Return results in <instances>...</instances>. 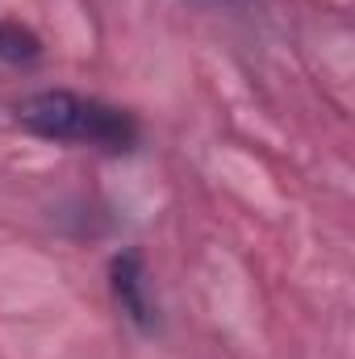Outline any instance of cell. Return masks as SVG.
<instances>
[{
  "mask_svg": "<svg viewBox=\"0 0 355 359\" xmlns=\"http://www.w3.org/2000/svg\"><path fill=\"white\" fill-rule=\"evenodd\" d=\"M17 126L46 138V142H63V147H92L105 155H126L138 147V121L117 109L105 104L96 96H80L67 88H46L25 96L17 109Z\"/></svg>",
  "mask_w": 355,
  "mask_h": 359,
  "instance_id": "1",
  "label": "cell"
},
{
  "mask_svg": "<svg viewBox=\"0 0 355 359\" xmlns=\"http://www.w3.org/2000/svg\"><path fill=\"white\" fill-rule=\"evenodd\" d=\"M109 280H113V297H117L121 313H126L134 326L151 330V326H155V301H151V284H147L142 259H138L134 251H121V255L113 259V268H109Z\"/></svg>",
  "mask_w": 355,
  "mask_h": 359,
  "instance_id": "2",
  "label": "cell"
},
{
  "mask_svg": "<svg viewBox=\"0 0 355 359\" xmlns=\"http://www.w3.org/2000/svg\"><path fill=\"white\" fill-rule=\"evenodd\" d=\"M0 55L4 59H38V38L17 25H0Z\"/></svg>",
  "mask_w": 355,
  "mask_h": 359,
  "instance_id": "3",
  "label": "cell"
}]
</instances>
